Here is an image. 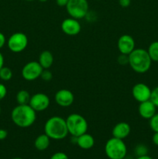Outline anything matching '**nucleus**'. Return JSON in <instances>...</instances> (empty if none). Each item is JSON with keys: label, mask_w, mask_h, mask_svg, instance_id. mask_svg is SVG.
I'll return each mask as SVG.
<instances>
[{"label": "nucleus", "mask_w": 158, "mask_h": 159, "mask_svg": "<svg viewBox=\"0 0 158 159\" xmlns=\"http://www.w3.org/2000/svg\"><path fill=\"white\" fill-rule=\"evenodd\" d=\"M50 104V99L49 96L45 93H37L31 96L29 105L36 112H43L46 110Z\"/></svg>", "instance_id": "1a4fd4ad"}, {"label": "nucleus", "mask_w": 158, "mask_h": 159, "mask_svg": "<svg viewBox=\"0 0 158 159\" xmlns=\"http://www.w3.org/2000/svg\"><path fill=\"white\" fill-rule=\"evenodd\" d=\"M50 159H69L68 155L65 154L64 152H58L54 153L52 156L50 158Z\"/></svg>", "instance_id": "bb28decb"}, {"label": "nucleus", "mask_w": 158, "mask_h": 159, "mask_svg": "<svg viewBox=\"0 0 158 159\" xmlns=\"http://www.w3.org/2000/svg\"><path fill=\"white\" fill-rule=\"evenodd\" d=\"M35 159H39V158H35Z\"/></svg>", "instance_id": "ea45409f"}, {"label": "nucleus", "mask_w": 158, "mask_h": 159, "mask_svg": "<svg viewBox=\"0 0 158 159\" xmlns=\"http://www.w3.org/2000/svg\"><path fill=\"white\" fill-rule=\"evenodd\" d=\"M8 136L7 130L5 129H0V141L5 140Z\"/></svg>", "instance_id": "7c9ffc66"}, {"label": "nucleus", "mask_w": 158, "mask_h": 159, "mask_svg": "<svg viewBox=\"0 0 158 159\" xmlns=\"http://www.w3.org/2000/svg\"><path fill=\"white\" fill-rule=\"evenodd\" d=\"M128 56L129 65L135 72L143 74L150 70L152 60L147 50L135 48Z\"/></svg>", "instance_id": "7ed1b4c3"}, {"label": "nucleus", "mask_w": 158, "mask_h": 159, "mask_svg": "<svg viewBox=\"0 0 158 159\" xmlns=\"http://www.w3.org/2000/svg\"><path fill=\"white\" fill-rule=\"evenodd\" d=\"M12 159H23V158H14Z\"/></svg>", "instance_id": "e433bc0d"}, {"label": "nucleus", "mask_w": 158, "mask_h": 159, "mask_svg": "<svg viewBox=\"0 0 158 159\" xmlns=\"http://www.w3.org/2000/svg\"><path fill=\"white\" fill-rule=\"evenodd\" d=\"M31 95L29 92L26 89H21L16 93L15 99L19 105H25V104H29L30 100Z\"/></svg>", "instance_id": "6ab92c4d"}, {"label": "nucleus", "mask_w": 158, "mask_h": 159, "mask_svg": "<svg viewBox=\"0 0 158 159\" xmlns=\"http://www.w3.org/2000/svg\"><path fill=\"white\" fill-rule=\"evenodd\" d=\"M151 91L150 87L145 83L139 82L135 84L132 89V95L136 101L139 102L150 100L151 96Z\"/></svg>", "instance_id": "9d476101"}, {"label": "nucleus", "mask_w": 158, "mask_h": 159, "mask_svg": "<svg viewBox=\"0 0 158 159\" xmlns=\"http://www.w3.org/2000/svg\"><path fill=\"white\" fill-rule=\"evenodd\" d=\"M105 152L109 159H124L127 155V147L123 140L112 137L106 141Z\"/></svg>", "instance_id": "39448f33"}, {"label": "nucleus", "mask_w": 158, "mask_h": 159, "mask_svg": "<svg viewBox=\"0 0 158 159\" xmlns=\"http://www.w3.org/2000/svg\"><path fill=\"white\" fill-rule=\"evenodd\" d=\"M68 1H69V0H56V2H57V6H60V7H64V6H67Z\"/></svg>", "instance_id": "2f4dec72"}, {"label": "nucleus", "mask_w": 158, "mask_h": 159, "mask_svg": "<svg viewBox=\"0 0 158 159\" xmlns=\"http://www.w3.org/2000/svg\"><path fill=\"white\" fill-rule=\"evenodd\" d=\"M152 141L155 145L158 146V132H154V134L153 135V138H152Z\"/></svg>", "instance_id": "473e14b6"}, {"label": "nucleus", "mask_w": 158, "mask_h": 159, "mask_svg": "<svg viewBox=\"0 0 158 159\" xmlns=\"http://www.w3.org/2000/svg\"><path fill=\"white\" fill-rule=\"evenodd\" d=\"M50 143V138L46 134H42L37 136L34 141V147L37 150L43 152L49 148Z\"/></svg>", "instance_id": "a211bd4d"}, {"label": "nucleus", "mask_w": 158, "mask_h": 159, "mask_svg": "<svg viewBox=\"0 0 158 159\" xmlns=\"http://www.w3.org/2000/svg\"><path fill=\"white\" fill-rule=\"evenodd\" d=\"M4 62H5L4 56H3V54L0 52V69L4 66Z\"/></svg>", "instance_id": "72a5a7b5"}, {"label": "nucleus", "mask_w": 158, "mask_h": 159, "mask_svg": "<svg viewBox=\"0 0 158 159\" xmlns=\"http://www.w3.org/2000/svg\"><path fill=\"white\" fill-rule=\"evenodd\" d=\"M1 111H2V110H1V107H0V114H1Z\"/></svg>", "instance_id": "58836bf2"}, {"label": "nucleus", "mask_w": 158, "mask_h": 159, "mask_svg": "<svg viewBox=\"0 0 158 159\" xmlns=\"http://www.w3.org/2000/svg\"><path fill=\"white\" fill-rule=\"evenodd\" d=\"M65 120H66L68 134L72 137L77 138L88 131V122L86 119L79 113H71Z\"/></svg>", "instance_id": "20e7f679"}, {"label": "nucleus", "mask_w": 158, "mask_h": 159, "mask_svg": "<svg viewBox=\"0 0 158 159\" xmlns=\"http://www.w3.org/2000/svg\"><path fill=\"white\" fill-rule=\"evenodd\" d=\"M6 43V38L2 33L0 32V50L4 47V45Z\"/></svg>", "instance_id": "c85d7f7f"}, {"label": "nucleus", "mask_w": 158, "mask_h": 159, "mask_svg": "<svg viewBox=\"0 0 158 159\" xmlns=\"http://www.w3.org/2000/svg\"><path fill=\"white\" fill-rule=\"evenodd\" d=\"M147 52L152 61L158 62V41L152 42L147 49Z\"/></svg>", "instance_id": "aec40b11"}, {"label": "nucleus", "mask_w": 158, "mask_h": 159, "mask_svg": "<svg viewBox=\"0 0 158 159\" xmlns=\"http://www.w3.org/2000/svg\"><path fill=\"white\" fill-rule=\"evenodd\" d=\"M150 127L152 130L158 132V113H155L150 119Z\"/></svg>", "instance_id": "5701e85b"}, {"label": "nucleus", "mask_w": 158, "mask_h": 159, "mask_svg": "<svg viewBox=\"0 0 158 159\" xmlns=\"http://www.w3.org/2000/svg\"><path fill=\"white\" fill-rule=\"evenodd\" d=\"M66 9L70 16L79 20L86 17L89 6L87 0H69Z\"/></svg>", "instance_id": "423d86ee"}, {"label": "nucleus", "mask_w": 158, "mask_h": 159, "mask_svg": "<svg viewBox=\"0 0 158 159\" xmlns=\"http://www.w3.org/2000/svg\"><path fill=\"white\" fill-rule=\"evenodd\" d=\"M40 2H46L47 0H39Z\"/></svg>", "instance_id": "c9c22d12"}, {"label": "nucleus", "mask_w": 158, "mask_h": 159, "mask_svg": "<svg viewBox=\"0 0 158 159\" xmlns=\"http://www.w3.org/2000/svg\"><path fill=\"white\" fill-rule=\"evenodd\" d=\"M156 107L150 100L139 102L138 112L139 116L146 120H150L156 113Z\"/></svg>", "instance_id": "4468645a"}, {"label": "nucleus", "mask_w": 158, "mask_h": 159, "mask_svg": "<svg viewBox=\"0 0 158 159\" xmlns=\"http://www.w3.org/2000/svg\"><path fill=\"white\" fill-rule=\"evenodd\" d=\"M136 159H153L149 155H143V156H140V157H137Z\"/></svg>", "instance_id": "f704fd0d"}, {"label": "nucleus", "mask_w": 158, "mask_h": 159, "mask_svg": "<svg viewBox=\"0 0 158 159\" xmlns=\"http://www.w3.org/2000/svg\"><path fill=\"white\" fill-rule=\"evenodd\" d=\"M54 57L52 53L50 51H43L39 55L38 62L43 69H49L53 65Z\"/></svg>", "instance_id": "f3484780"}, {"label": "nucleus", "mask_w": 158, "mask_h": 159, "mask_svg": "<svg viewBox=\"0 0 158 159\" xmlns=\"http://www.w3.org/2000/svg\"><path fill=\"white\" fill-rule=\"evenodd\" d=\"M76 144L80 148L84 150H89L94 145V139L90 134L85 133L76 138Z\"/></svg>", "instance_id": "dca6fc26"}, {"label": "nucleus", "mask_w": 158, "mask_h": 159, "mask_svg": "<svg viewBox=\"0 0 158 159\" xmlns=\"http://www.w3.org/2000/svg\"><path fill=\"white\" fill-rule=\"evenodd\" d=\"M6 43L9 51L13 53H20L27 48L29 40L24 33L16 32L9 37Z\"/></svg>", "instance_id": "0eeeda50"}, {"label": "nucleus", "mask_w": 158, "mask_h": 159, "mask_svg": "<svg viewBox=\"0 0 158 159\" xmlns=\"http://www.w3.org/2000/svg\"><path fill=\"white\" fill-rule=\"evenodd\" d=\"M134 152L137 157L147 155L148 153V148L143 144H139L136 146L134 149Z\"/></svg>", "instance_id": "4be33fe9"}, {"label": "nucleus", "mask_w": 158, "mask_h": 159, "mask_svg": "<svg viewBox=\"0 0 158 159\" xmlns=\"http://www.w3.org/2000/svg\"><path fill=\"white\" fill-rule=\"evenodd\" d=\"M44 134H46L50 140L60 141L68 136V130L66 120L59 116H53L45 122Z\"/></svg>", "instance_id": "f03ea898"}, {"label": "nucleus", "mask_w": 158, "mask_h": 159, "mask_svg": "<svg viewBox=\"0 0 158 159\" xmlns=\"http://www.w3.org/2000/svg\"><path fill=\"white\" fill-rule=\"evenodd\" d=\"M13 124L21 128H27L33 125L37 120V112L29 105H17L11 112Z\"/></svg>", "instance_id": "f257e3e1"}, {"label": "nucleus", "mask_w": 158, "mask_h": 159, "mask_svg": "<svg viewBox=\"0 0 158 159\" xmlns=\"http://www.w3.org/2000/svg\"><path fill=\"white\" fill-rule=\"evenodd\" d=\"M130 132L131 127L128 123L119 122L114 126L112 130V134L114 138L124 140L130 134Z\"/></svg>", "instance_id": "2eb2a0df"}, {"label": "nucleus", "mask_w": 158, "mask_h": 159, "mask_svg": "<svg viewBox=\"0 0 158 159\" xmlns=\"http://www.w3.org/2000/svg\"><path fill=\"white\" fill-rule=\"evenodd\" d=\"M26 1H28V2H31V1H33V0H26Z\"/></svg>", "instance_id": "4c0bfd02"}, {"label": "nucleus", "mask_w": 158, "mask_h": 159, "mask_svg": "<svg viewBox=\"0 0 158 159\" xmlns=\"http://www.w3.org/2000/svg\"><path fill=\"white\" fill-rule=\"evenodd\" d=\"M118 63L121 65H129V56L126 54H121L118 57Z\"/></svg>", "instance_id": "a878e982"}, {"label": "nucleus", "mask_w": 158, "mask_h": 159, "mask_svg": "<svg viewBox=\"0 0 158 159\" xmlns=\"http://www.w3.org/2000/svg\"><path fill=\"white\" fill-rule=\"evenodd\" d=\"M117 47L120 54L129 55L136 48V42L132 36L124 34L118 40Z\"/></svg>", "instance_id": "ddd939ff"}, {"label": "nucleus", "mask_w": 158, "mask_h": 159, "mask_svg": "<svg viewBox=\"0 0 158 159\" xmlns=\"http://www.w3.org/2000/svg\"><path fill=\"white\" fill-rule=\"evenodd\" d=\"M40 78L45 82H50L53 79V74L49 69H43Z\"/></svg>", "instance_id": "393cba45"}, {"label": "nucleus", "mask_w": 158, "mask_h": 159, "mask_svg": "<svg viewBox=\"0 0 158 159\" xmlns=\"http://www.w3.org/2000/svg\"><path fill=\"white\" fill-rule=\"evenodd\" d=\"M12 78V71L9 68V67L3 66L0 69V79L5 82L11 80Z\"/></svg>", "instance_id": "412c9836"}, {"label": "nucleus", "mask_w": 158, "mask_h": 159, "mask_svg": "<svg viewBox=\"0 0 158 159\" xmlns=\"http://www.w3.org/2000/svg\"><path fill=\"white\" fill-rule=\"evenodd\" d=\"M119 3L122 7L126 8L129 6L130 3H131V0H119Z\"/></svg>", "instance_id": "c756f323"}, {"label": "nucleus", "mask_w": 158, "mask_h": 159, "mask_svg": "<svg viewBox=\"0 0 158 159\" xmlns=\"http://www.w3.org/2000/svg\"><path fill=\"white\" fill-rule=\"evenodd\" d=\"M54 99L59 107H69L74 103V96L71 90L62 89L56 93Z\"/></svg>", "instance_id": "f8f14e48"}, {"label": "nucleus", "mask_w": 158, "mask_h": 159, "mask_svg": "<svg viewBox=\"0 0 158 159\" xmlns=\"http://www.w3.org/2000/svg\"><path fill=\"white\" fill-rule=\"evenodd\" d=\"M60 27L62 31L68 36H76L81 30V25L79 20L72 17L64 20Z\"/></svg>", "instance_id": "9b49d317"}, {"label": "nucleus", "mask_w": 158, "mask_h": 159, "mask_svg": "<svg viewBox=\"0 0 158 159\" xmlns=\"http://www.w3.org/2000/svg\"><path fill=\"white\" fill-rule=\"evenodd\" d=\"M7 95V88L2 83H0V101L2 100Z\"/></svg>", "instance_id": "cd10ccee"}, {"label": "nucleus", "mask_w": 158, "mask_h": 159, "mask_svg": "<svg viewBox=\"0 0 158 159\" xmlns=\"http://www.w3.org/2000/svg\"><path fill=\"white\" fill-rule=\"evenodd\" d=\"M43 68L38 61H31L27 62L22 68V77L28 82H33L40 78Z\"/></svg>", "instance_id": "6e6552de"}, {"label": "nucleus", "mask_w": 158, "mask_h": 159, "mask_svg": "<svg viewBox=\"0 0 158 159\" xmlns=\"http://www.w3.org/2000/svg\"><path fill=\"white\" fill-rule=\"evenodd\" d=\"M150 101L156 106V108H158V86L153 89L151 91Z\"/></svg>", "instance_id": "b1692460"}]
</instances>
